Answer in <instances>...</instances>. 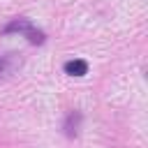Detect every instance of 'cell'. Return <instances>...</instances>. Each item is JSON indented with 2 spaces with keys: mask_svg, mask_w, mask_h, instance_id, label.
Here are the masks:
<instances>
[{
  "mask_svg": "<svg viewBox=\"0 0 148 148\" xmlns=\"http://www.w3.org/2000/svg\"><path fill=\"white\" fill-rule=\"evenodd\" d=\"M2 32H5V35H9V32H18V35H23L30 44H44V32L37 30L28 18H14V21H9V23L2 28Z\"/></svg>",
  "mask_w": 148,
  "mask_h": 148,
  "instance_id": "obj_1",
  "label": "cell"
},
{
  "mask_svg": "<svg viewBox=\"0 0 148 148\" xmlns=\"http://www.w3.org/2000/svg\"><path fill=\"white\" fill-rule=\"evenodd\" d=\"M62 69L69 76H83V74H88V62L86 60H67Z\"/></svg>",
  "mask_w": 148,
  "mask_h": 148,
  "instance_id": "obj_2",
  "label": "cell"
},
{
  "mask_svg": "<svg viewBox=\"0 0 148 148\" xmlns=\"http://www.w3.org/2000/svg\"><path fill=\"white\" fill-rule=\"evenodd\" d=\"M2 67H5V62H2V60H0V72H2Z\"/></svg>",
  "mask_w": 148,
  "mask_h": 148,
  "instance_id": "obj_3",
  "label": "cell"
}]
</instances>
